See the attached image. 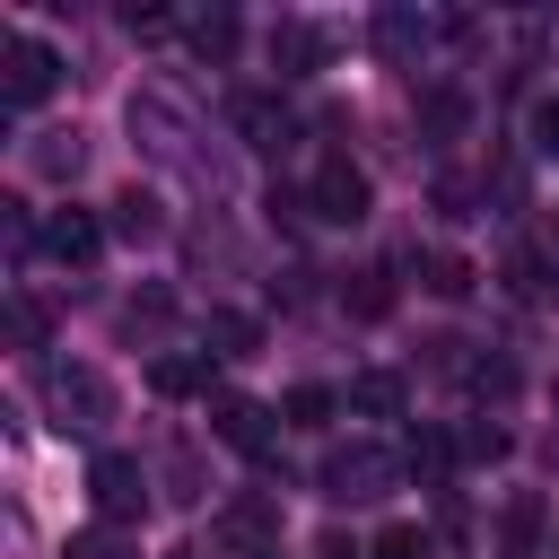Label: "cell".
Here are the masks:
<instances>
[{
    "instance_id": "4316f807",
    "label": "cell",
    "mask_w": 559,
    "mask_h": 559,
    "mask_svg": "<svg viewBox=\"0 0 559 559\" xmlns=\"http://www.w3.org/2000/svg\"><path fill=\"white\" fill-rule=\"evenodd\" d=\"M428 131H463V96H454V87L428 96Z\"/></svg>"
},
{
    "instance_id": "d4e9b609",
    "label": "cell",
    "mask_w": 559,
    "mask_h": 559,
    "mask_svg": "<svg viewBox=\"0 0 559 559\" xmlns=\"http://www.w3.org/2000/svg\"><path fill=\"white\" fill-rule=\"evenodd\" d=\"M454 454H472V463H498V454H507V428H489V419H472V428L454 437Z\"/></svg>"
},
{
    "instance_id": "f546056e",
    "label": "cell",
    "mask_w": 559,
    "mask_h": 559,
    "mask_svg": "<svg viewBox=\"0 0 559 559\" xmlns=\"http://www.w3.org/2000/svg\"><path fill=\"white\" fill-rule=\"evenodd\" d=\"M262 559H280V550H262Z\"/></svg>"
},
{
    "instance_id": "83f0119b",
    "label": "cell",
    "mask_w": 559,
    "mask_h": 559,
    "mask_svg": "<svg viewBox=\"0 0 559 559\" xmlns=\"http://www.w3.org/2000/svg\"><path fill=\"white\" fill-rule=\"evenodd\" d=\"M533 148H542V157H559V96H550V105H533Z\"/></svg>"
},
{
    "instance_id": "f1b7e54d",
    "label": "cell",
    "mask_w": 559,
    "mask_h": 559,
    "mask_svg": "<svg viewBox=\"0 0 559 559\" xmlns=\"http://www.w3.org/2000/svg\"><path fill=\"white\" fill-rule=\"evenodd\" d=\"M175 559H201V550H175Z\"/></svg>"
},
{
    "instance_id": "cb8c5ba5",
    "label": "cell",
    "mask_w": 559,
    "mask_h": 559,
    "mask_svg": "<svg viewBox=\"0 0 559 559\" xmlns=\"http://www.w3.org/2000/svg\"><path fill=\"white\" fill-rule=\"evenodd\" d=\"M9 341L17 349H44V306L35 297H9Z\"/></svg>"
},
{
    "instance_id": "52a82bcc",
    "label": "cell",
    "mask_w": 559,
    "mask_h": 559,
    "mask_svg": "<svg viewBox=\"0 0 559 559\" xmlns=\"http://www.w3.org/2000/svg\"><path fill=\"white\" fill-rule=\"evenodd\" d=\"M44 253H52L61 271H87V262L105 253V227H96V210H79V201H70V210H52V218H44Z\"/></svg>"
},
{
    "instance_id": "5b68a950",
    "label": "cell",
    "mask_w": 559,
    "mask_h": 559,
    "mask_svg": "<svg viewBox=\"0 0 559 559\" xmlns=\"http://www.w3.org/2000/svg\"><path fill=\"white\" fill-rule=\"evenodd\" d=\"M87 498H96V524H140V515H148V472H140V454H96V463H87Z\"/></svg>"
},
{
    "instance_id": "4fadbf2b",
    "label": "cell",
    "mask_w": 559,
    "mask_h": 559,
    "mask_svg": "<svg viewBox=\"0 0 559 559\" xmlns=\"http://www.w3.org/2000/svg\"><path fill=\"white\" fill-rule=\"evenodd\" d=\"M341 306H349L358 323H384V314H393V271H349V280H341Z\"/></svg>"
},
{
    "instance_id": "3957f363",
    "label": "cell",
    "mask_w": 559,
    "mask_h": 559,
    "mask_svg": "<svg viewBox=\"0 0 559 559\" xmlns=\"http://www.w3.org/2000/svg\"><path fill=\"white\" fill-rule=\"evenodd\" d=\"M52 87H61V52H52L44 35H9V44H0V105L26 114V105H44Z\"/></svg>"
},
{
    "instance_id": "ba28073f",
    "label": "cell",
    "mask_w": 559,
    "mask_h": 559,
    "mask_svg": "<svg viewBox=\"0 0 559 559\" xmlns=\"http://www.w3.org/2000/svg\"><path fill=\"white\" fill-rule=\"evenodd\" d=\"M210 428H218V445H236V454H271V411L245 402V393H210Z\"/></svg>"
},
{
    "instance_id": "7a4b0ae2",
    "label": "cell",
    "mask_w": 559,
    "mask_h": 559,
    "mask_svg": "<svg viewBox=\"0 0 559 559\" xmlns=\"http://www.w3.org/2000/svg\"><path fill=\"white\" fill-rule=\"evenodd\" d=\"M44 411H52L61 428H105V419H114V384H105V367H87V358H52V367H44Z\"/></svg>"
},
{
    "instance_id": "5bb4252c",
    "label": "cell",
    "mask_w": 559,
    "mask_h": 559,
    "mask_svg": "<svg viewBox=\"0 0 559 559\" xmlns=\"http://www.w3.org/2000/svg\"><path fill=\"white\" fill-rule=\"evenodd\" d=\"M210 349H218V358H253V349H262V323L236 314V306H210Z\"/></svg>"
},
{
    "instance_id": "9a60e30c",
    "label": "cell",
    "mask_w": 559,
    "mask_h": 559,
    "mask_svg": "<svg viewBox=\"0 0 559 559\" xmlns=\"http://www.w3.org/2000/svg\"><path fill=\"white\" fill-rule=\"evenodd\" d=\"M148 384H157L166 402H183V393H210V358H157V367H148Z\"/></svg>"
},
{
    "instance_id": "44dd1931",
    "label": "cell",
    "mask_w": 559,
    "mask_h": 559,
    "mask_svg": "<svg viewBox=\"0 0 559 559\" xmlns=\"http://www.w3.org/2000/svg\"><path fill=\"white\" fill-rule=\"evenodd\" d=\"M402 463H411V472H445V463H454V437H437V428H411Z\"/></svg>"
},
{
    "instance_id": "277c9868",
    "label": "cell",
    "mask_w": 559,
    "mask_h": 559,
    "mask_svg": "<svg viewBox=\"0 0 559 559\" xmlns=\"http://www.w3.org/2000/svg\"><path fill=\"white\" fill-rule=\"evenodd\" d=\"M367 201H376V183H367V166H358V157H341V148H332V157L314 166V183H306V210H314L323 227H358V218H367Z\"/></svg>"
},
{
    "instance_id": "8992f818",
    "label": "cell",
    "mask_w": 559,
    "mask_h": 559,
    "mask_svg": "<svg viewBox=\"0 0 559 559\" xmlns=\"http://www.w3.org/2000/svg\"><path fill=\"white\" fill-rule=\"evenodd\" d=\"M210 533H218L227 550H253V559H262V550L280 542V498L245 489V498H227V507H218V524H210Z\"/></svg>"
},
{
    "instance_id": "484cf974",
    "label": "cell",
    "mask_w": 559,
    "mask_h": 559,
    "mask_svg": "<svg viewBox=\"0 0 559 559\" xmlns=\"http://www.w3.org/2000/svg\"><path fill=\"white\" fill-rule=\"evenodd\" d=\"M192 44H201L210 61H218V52H236V17H201V26H192Z\"/></svg>"
},
{
    "instance_id": "e0dca14e",
    "label": "cell",
    "mask_w": 559,
    "mask_h": 559,
    "mask_svg": "<svg viewBox=\"0 0 559 559\" xmlns=\"http://www.w3.org/2000/svg\"><path fill=\"white\" fill-rule=\"evenodd\" d=\"M419 288H437V297H472V262H463V253H419Z\"/></svg>"
},
{
    "instance_id": "8fae6325",
    "label": "cell",
    "mask_w": 559,
    "mask_h": 559,
    "mask_svg": "<svg viewBox=\"0 0 559 559\" xmlns=\"http://www.w3.org/2000/svg\"><path fill=\"white\" fill-rule=\"evenodd\" d=\"M227 114H236L245 148H288V114H280V96H236Z\"/></svg>"
},
{
    "instance_id": "ffe728a7",
    "label": "cell",
    "mask_w": 559,
    "mask_h": 559,
    "mask_svg": "<svg viewBox=\"0 0 559 559\" xmlns=\"http://www.w3.org/2000/svg\"><path fill=\"white\" fill-rule=\"evenodd\" d=\"M367 559H437V542H428V533H419V524H384V533H376V550H367Z\"/></svg>"
},
{
    "instance_id": "603a6c76",
    "label": "cell",
    "mask_w": 559,
    "mask_h": 559,
    "mask_svg": "<svg viewBox=\"0 0 559 559\" xmlns=\"http://www.w3.org/2000/svg\"><path fill=\"white\" fill-rule=\"evenodd\" d=\"M79 157H87V148H79V131H52V140L35 148V166H44V175H79Z\"/></svg>"
},
{
    "instance_id": "2e32d148",
    "label": "cell",
    "mask_w": 559,
    "mask_h": 559,
    "mask_svg": "<svg viewBox=\"0 0 559 559\" xmlns=\"http://www.w3.org/2000/svg\"><path fill=\"white\" fill-rule=\"evenodd\" d=\"M61 559H140V550H131V533H122V524H87V533H70V542H61Z\"/></svg>"
},
{
    "instance_id": "30bf717a",
    "label": "cell",
    "mask_w": 559,
    "mask_h": 559,
    "mask_svg": "<svg viewBox=\"0 0 559 559\" xmlns=\"http://www.w3.org/2000/svg\"><path fill=\"white\" fill-rule=\"evenodd\" d=\"M341 411H358V419H402V376H393V367H367V376H349Z\"/></svg>"
},
{
    "instance_id": "6da1fadb",
    "label": "cell",
    "mask_w": 559,
    "mask_h": 559,
    "mask_svg": "<svg viewBox=\"0 0 559 559\" xmlns=\"http://www.w3.org/2000/svg\"><path fill=\"white\" fill-rule=\"evenodd\" d=\"M402 489V454H384V445H332L323 454V498L332 507H376V498H393Z\"/></svg>"
},
{
    "instance_id": "7402d4cb",
    "label": "cell",
    "mask_w": 559,
    "mask_h": 559,
    "mask_svg": "<svg viewBox=\"0 0 559 559\" xmlns=\"http://www.w3.org/2000/svg\"><path fill=\"white\" fill-rule=\"evenodd\" d=\"M507 288L542 306V297H550V271H542V253H507Z\"/></svg>"
},
{
    "instance_id": "ac0fdd59",
    "label": "cell",
    "mask_w": 559,
    "mask_h": 559,
    "mask_svg": "<svg viewBox=\"0 0 559 559\" xmlns=\"http://www.w3.org/2000/svg\"><path fill=\"white\" fill-rule=\"evenodd\" d=\"M332 411H341V393H332V384H297V393L280 402V419H288V428H323Z\"/></svg>"
},
{
    "instance_id": "7c38bea8",
    "label": "cell",
    "mask_w": 559,
    "mask_h": 559,
    "mask_svg": "<svg viewBox=\"0 0 559 559\" xmlns=\"http://www.w3.org/2000/svg\"><path fill=\"white\" fill-rule=\"evenodd\" d=\"M114 236H131V245H157V236H166V210H157V192H140V183H131V192L114 201Z\"/></svg>"
},
{
    "instance_id": "d6986e66",
    "label": "cell",
    "mask_w": 559,
    "mask_h": 559,
    "mask_svg": "<svg viewBox=\"0 0 559 559\" xmlns=\"http://www.w3.org/2000/svg\"><path fill=\"white\" fill-rule=\"evenodd\" d=\"M271 52H280V61H288V79H297V70H314V61H323V35H314V26H280V35H271Z\"/></svg>"
},
{
    "instance_id": "9c48e42d",
    "label": "cell",
    "mask_w": 559,
    "mask_h": 559,
    "mask_svg": "<svg viewBox=\"0 0 559 559\" xmlns=\"http://www.w3.org/2000/svg\"><path fill=\"white\" fill-rule=\"evenodd\" d=\"M367 35H376L384 61H419V52H428V17H419V9H376Z\"/></svg>"
}]
</instances>
